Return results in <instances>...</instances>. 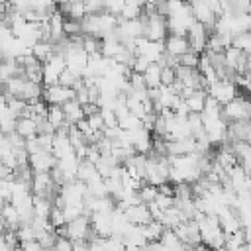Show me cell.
Masks as SVG:
<instances>
[{
    "mask_svg": "<svg viewBox=\"0 0 251 251\" xmlns=\"http://www.w3.org/2000/svg\"><path fill=\"white\" fill-rule=\"evenodd\" d=\"M137 194H139V198H141L143 204H151V202H155L157 196H159V186H155V184H147V182H145V184L137 190Z\"/></svg>",
    "mask_w": 251,
    "mask_h": 251,
    "instance_id": "d4e9b609",
    "label": "cell"
},
{
    "mask_svg": "<svg viewBox=\"0 0 251 251\" xmlns=\"http://www.w3.org/2000/svg\"><path fill=\"white\" fill-rule=\"evenodd\" d=\"M243 245H247V241H245V231H243V229L237 231V233H233V235H227V237H226V251H233V249L243 247Z\"/></svg>",
    "mask_w": 251,
    "mask_h": 251,
    "instance_id": "4316f807",
    "label": "cell"
},
{
    "mask_svg": "<svg viewBox=\"0 0 251 251\" xmlns=\"http://www.w3.org/2000/svg\"><path fill=\"white\" fill-rule=\"evenodd\" d=\"M47 122L59 129V127H61V126L67 122L63 106H49V112H47Z\"/></svg>",
    "mask_w": 251,
    "mask_h": 251,
    "instance_id": "cb8c5ba5",
    "label": "cell"
},
{
    "mask_svg": "<svg viewBox=\"0 0 251 251\" xmlns=\"http://www.w3.org/2000/svg\"><path fill=\"white\" fill-rule=\"evenodd\" d=\"M222 116H224V120H226L227 124L251 120V102H249V98H245V96L239 94L235 100H231L229 104L224 106Z\"/></svg>",
    "mask_w": 251,
    "mask_h": 251,
    "instance_id": "7a4b0ae2",
    "label": "cell"
},
{
    "mask_svg": "<svg viewBox=\"0 0 251 251\" xmlns=\"http://www.w3.org/2000/svg\"><path fill=\"white\" fill-rule=\"evenodd\" d=\"M178 63H180V65H184V67H190V69H198L200 55H198V53H194V51L190 49L186 55H182V57L178 59Z\"/></svg>",
    "mask_w": 251,
    "mask_h": 251,
    "instance_id": "4dcf8cb0",
    "label": "cell"
},
{
    "mask_svg": "<svg viewBox=\"0 0 251 251\" xmlns=\"http://www.w3.org/2000/svg\"><path fill=\"white\" fill-rule=\"evenodd\" d=\"M73 155H76V153H75V147H73L71 139L67 135L55 133V139H53V157L57 161H61V159H67V157H73Z\"/></svg>",
    "mask_w": 251,
    "mask_h": 251,
    "instance_id": "8fae6325",
    "label": "cell"
},
{
    "mask_svg": "<svg viewBox=\"0 0 251 251\" xmlns=\"http://www.w3.org/2000/svg\"><path fill=\"white\" fill-rule=\"evenodd\" d=\"M233 47L243 51L245 55H251V31L247 33H241V35H235L233 37Z\"/></svg>",
    "mask_w": 251,
    "mask_h": 251,
    "instance_id": "83f0119b",
    "label": "cell"
},
{
    "mask_svg": "<svg viewBox=\"0 0 251 251\" xmlns=\"http://www.w3.org/2000/svg\"><path fill=\"white\" fill-rule=\"evenodd\" d=\"M98 176V169H96V165H92L90 161H80V165H78V173H76V180H80V182H90L92 178H96Z\"/></svg>",
    "mask_w": 251,
    "mask_h": 251,
    "instance_id": "ac0fdd59",
    "label": "cell"
},
{
    "mask_svg": "<svg viewBox=\"0 0 251 251\" xmlns=\"http://www.w3.org/2000/svg\"><path fill=\"white\" fill-rule=\"evenodd\" d=\"M53 208H55V206H53V200L43 198V196H35V194H33V212H35V218L49 220Z\"/></svg>",
    "mask_w": 251,
    "mask_h": 251,
    "instance_id": "9a60e30c",
    "label": "cell"
},
{
    "mask_svg": "<svg viewBox=\"0 0 251 251\" xmlns=\"http://www.w3.org/2000/svg\"><path fill=\"white\" fill-rule=\"evenodd\" d=\"M151 67V63L145 59V57H135L133 65H131V71L137 73V75H145V71Z\"/></svg>",
    "mask_w": 251,
    "mask_h": 251,
    "instance_id": "836d02e7",
    "label": "cell"
},
{
    "mask_svg": "<svg viewBox=\"0 0 251 251\" xmlns=\"http://www.w3.org/2000/svg\"><path fill=\"white\" fill-rule=\"evenodd\" d=\"M161 243L169 249V251H176L180 245H184L180 239H178V235L173 231V229H165V233H163V237H161Z\"/></svg>",
    "mask_w": 251,
    "mask_h": 251,
    "instance_id": "484cf974",
    "label": "cell"
},
{
    "mask_svg": "<svg viewBox=\"0 0 251 251\" xmlns=\"http://www.w3.org/2000/svg\"><path fill=\"white\" fill-rule=\"evenodd\" d=\"M86 188H88V194L94 196V198H106L110 196L108 194V186H106V180L98 175L96 178H92L90 182H86Z\"/></svg>",
    "mask_w": 251,
    "mask_h": 251,
    "instance_id": "d6986e66",
    "label": "cell"
},
{
    "mask_svg": "<svg viewBox=\"0 0 251 251\" xmlns=\"http://www.w3.org/2000/svg\"><path fill=\"white\" fill-rule=\"evenodd\" d=\"M71 43H73V41H71ZM65 61H67V69H69V71H73L75 75L82 76L84 71H86V67H88L90 55H88L82 47H78V45L73 43L71 49L65 53Z\"/></svg>",
    "mask_w": 251,
    "mask_h": 251,
    "instance_id": "5b68a950",
    "label": "cell"
},
{
    "mask_svg": "<svg viewBox=\"0 0 251 251\" xmlns=\"http://www.w3.org/2000/svg\"><path fill=\"white\" fill-rule=\"evenodd\" d=\"M208 94H210L212 98H216L222 106H226V104H229L231 100H235L241 92H239V86H237L233 80H218L216 84H212V86L208 88Z\"/></svg>",
    "mask_w": 251,
    "mask_h": 251,
    "instance_id": "277c9868",
    "label": "cell"
},
{
    "mask_svg": "<svg viewBox=\"0 0 251 251\" xmlns=\"http://www.w3.org/2000/svg\"><path fill=\"white\" fill-rule=\"evenodd\" d=\"M131 90H147V84H145V78L143 75H137V73H131L129 78H127Z\"/></svg>",
    "mask_w": 251,
    "mask_h": 251,
    "instance_id": "d6a6232c",
    "label": "cell"
},
{
    "mask_svg": "<svg viewBox=\"0 0 251 251\" xmlns=\"http://www.w3.org/2000/svg\"><path fill=\"white\" fill-rule=\"evenodd\" d=\"M126 218H127L129 224H133V226H147V224L153 222V216H151V210H149L147 204H137V206L127 208Z\"/></svg>",
    "mask_w": 251,
    "mask_h": 251,
    "instance_id": "30bf717a",
    "label": "cell"
},
{
    "mask_svg": "<svg viewBox=\"0 0 251 251\" xmlns=\"http://www.w3.org/2000/svg\"><path fill=\"white\" fill-rule=\"evenodd\" d=\"M24 69H25V78L27 80H31L35 84H43V63L35 61V63L24 67Z\"/></svg>",
    "mask_w": 251,
    "mask_h": 251,
    "instance_id": "603a6c76",
    "label": "cell"
},
{
    "mask_svg": "<svg viewBox=\"0 0 251 251\" xmlns=\"http://www.w3.org/2000/svg\"><path fill=\"white\" fill-rule=\"evenodd\" d=\"M143 16V4L141 2H133V0H126L124 12H122V20H139Z\"/></svg>",
    "mask_w": 251,
    "mask_h": 251,
    "instance_id": "ffe728a7",
    "label": "cell"
},
{
    "mask_svg": "<svg viewBox=\"0 0 251 251\" xmlns=\"http://www.w3.org/2000/svg\"><path fill=\"white\" fill-rule=\"evenodd\" d=\"M55 53H57V49H55V45L49 43V41H39V43L33 47V55H35V59H37L39 63H47Z\"/></svg>",
    "mask_w": 251,
    "mask_h": 251,
    "instance_id": "e0dca14e",
    "label": "cell"
},
{
    "mask_svg": "<svg viewBox=\"0 0 251 251\" xmlns=\"http://www.w3.org/2000/svg\"><path fill=\"white\" fill-rule=\"evenodd\" d=\"M16 133H18V135H22L24 139L37 137V135H39L37 122H35V120H31V118H20V120H18V126H16Z\"/></svg>",
    "mask_w": 251,
    "mask_h": 251,
    "instance_id": "5bb4252c",
    "label": "cell"
},
{
    "mask_svg": "<svg viewBox=\"0 0 251 251\" xmlns=\"http://www.w3.org/2000/svg\"><path fill=\"white\" fill-rule=\"evenodd\" d=\"M55 249H57V251H73V249H75V241H71L69 237L59 235V237H57V243H55Z\"/></svg>",
    "mask_w": 251,
    "mask_h": 251,
    "instance_id": "e575fe53",
    "label": "cell"
},
{
    "mask_svg": "<svg viewBox=\"0 0 251 251\" xmlns=\"http://www.w3.org/2000/svg\"><path fill=\"white\" fill-rule=\"evenodd\" d=\"M57 235L69 237L71 241H88V239L92 237L90 216H80V218L69 222L63 229H57Z\"/></svg>",
    "mask_w": 251,
    "mask_h": 251,
    "instance_id": "6da1fadb",
    "label": "cell"
},
{
    "mask_svg": "<svg viewBox=\"0 0 251 251\" xmlns=\"http://www.w3.org/2000/svg\"><path fill=\"white\" fill-rule=\"evenodd\" d=\"M159 194H165V196H171V198H175V184H173V186H171L169 182L161 184V186H159Z\"/></svg>",
    "mask_w": 251,
    "mask_h": 251,
    "instance_id": "8d00e7d4",
    "label": "cell"
},
{
    "mask_svg": "<svg viewBox=\"0 0 251 251\" xmlns=\"http://www.w3.org/2000/svg\"><path fill=\"white\" fill-rule=\"evenodd\" d=\"M59 10L69 20L82 22L86 18V6H84V2H63V4H59Z\"/></svg>",
    "mask_w": 251,
    "mask_h": 251,
    "instance_id": "7c38bea8",
    "label": "cell"
},
{
    "mask_svg": "<svg viewBox=\"0 0 251 251\" xmlns=\"http://www.w3.org/2000/svg\"><path fill=\"white\" fill-rule=\"evenodd\" d=\"M165 229H167V227H165L161 222H157V220H153L151 224L143 226V231H145V237H147L149 243H153V241H161Z\"/></svg>",
    "mask_w": 251,
    "mask_h": 251,
    "instance_id": "44dd1931",
    "label": "cell"
},
{
    "mask_svg": "<svg viewBox=\"0 0 251 251\" xmlns=\"http://www.w3.org/2000/svg\"><path fill=\"white\" fill-rule=\"evenodd\" d=\"M18 239H20V243H25V241H33V239H37V233H35V229L31 227V224H22L20 227H18Z\"/></svg>",
    "mask_w": 251,
    "mask_h": 251,
    "instance_id": "f1b7e54d",
    "label": "cell"
},
{
    "mask_svg": "<svg viewBox=\"0 0 251 251\" xmlns=\"http://www.w3.org/2000/svg\"><path fill=\"white\" fill-rule=\"evenodd\" d=\"M145 20V37L151 41H165L169 37V25L167 18L153 14V16H141Z\"/></svg>",
    "mask_w": 251,
    "mask_h": 251,
    "instance_id": "3957f363",
    "label": "cell"
},
{
    "mask_svg": "<svg viewBox=\"0 0 251 251\" xmlns=\"http://www.w3.org/2000/svg\"><path fill=\"white\" fill-rule=\"evenodd\" d=\"M75 98H76V92L73 88L61 86V84L45 86V90H43V100L47 102V106H65L67 102H71Z\"/></svg>",
    "mask_w": 251,
    "mask_h": 251,
    "instance_id": "8992f818",
    "label": "cell"
},
{
    "mask_svg": "<svg viewBox=\"0 0 251 251\" xmlns=\"http://www.w3.org/2000/svg\"><path fill=\"white\" fill-rule=\"evenodd\" d=\"M20 251H45V247L33 239V241H25V243H20Z\"/></svg>",
    "mask_w": 251,
    "mask_h": 251,
    "instance_id": "d590c367",
    "label": "cell"
},
{
    "mask_svg": "<svg viewBox=\"0 0 251 251\" xmlns=\"http://www.w3.org/2000/svg\"><path fill=\"white\" fill-rule=\"evenodd\" d=\"M243 231H245V241H247V245H251V226L245 227Z\"/></svg>",
    "mask_w": 251,
    "mask_h": 251,
    "instance_id": "f35d334b",
    "label": "cell"
},
{
    "mask_svg": "<svg viewBox=\"0 0 251 251\" xmlns=\"http://www.w3.org/2000/svg\"><path fill=\"white\" fill-rule=\"evenodd\" d=\"M143 78H145V84H147L149 90L159 88V86L163 84V82H161V65H151V67L145 71Z\"/></svg>",
    "mask_w": 251,
    "mask_h": 251,
    "instance_id": "7402d4cb",
    "label": "cell"
},
{
    "mask_svg": "<svg viewBox=\"0 0 251 251\" xmlns=\"http://www.w3.org/2000/svg\"><path fill=\"white\" fill-rule=\"evenodd\" d=\"M192 251H214V249H210V247H206V245H198V247H194Z\"/></svg>",
    "mask_w": 251,
    "mask_h": 251,
    "instance_id": "ab89813d",
    "label": "cell"
},
{
    "mask_svg": "<svg viewBox=\"0 0 251 251\" xmlns=\"http://www.w3.org/2000/svg\"><path fill=\"white\" fill-rule=\"evenodd\" d=\"M161 82H163V86H173L176 82V69L161 67Z\"/></svg>",
    "mask_w": 251,
    "mask_h": 251,
    "instance_id": "f546056e",
    "label": "cell"
},
{
    "mask_svg": "<svg viewBox=\"0 0 251 251\" xmlns=\"http://www.w3.org/2000/svg\"><path fill=\"white\" fill-rule=\"evenodd\" d=\"M73 251H92L90 249V241H75V249Z\"/></svg>",
    "mask_w": 251,
    "mask_h": 251,
    "instance_id": "74e56055",
    "label": "cell"
},
{
    "mask_svg": "<svg viewBox=\"0 0 251 251\" xmlns=\"http://www.w3.org/2000/svg\"><path fill=\"white\" fill-rule=\"evenodd\" d=\"M55 167H57V159L53 157V153L37 151L29 155V169L33 173H51Z\"/></svg>",
    "mask_w": 251,
    "mask_h": 251,
    "instance_id": "ba28073f",
    "label": "cell"
},
{
    "mask_svg": "<svg viewBox=\"0 0 251 251\" xmlns=\"http://www.w3.org/2000/svg\"><path fill=\"white\" fill-rule=\"evenodd\" d=\"M63 110H65V118H67V122L71 124V126H76L78 122H82L86 116H84V108L76 102V98L75 100H71V102H67L65 106H63Z\"/></svg>",
    "mask_w": 251,
    "mask_h": 251,
    "instance_id": "4fadbf2b",
    "label": "cell"
},
{
    "mask_svg": "<svg viewBox=\"0 0 251 251\" xmlns=\"http://www.w3.org/2000/svg\"><path fill=\"white\" fill-rule=\"evenodd\" d=\"M190 10L194 14V20L204 24L210 31H214V25H216V16L210 8V2H190Z\"/></svg>",
    "mask_w": 251,
    "mask_h": 251,
    "instance_id": "9c48e42d",
    "label": "cell"
},
{
    "mask_svg": "<svg viewBox=\"0 0 251 251\" xmlns=\"http://www.w3.org/2000/svg\"><path fill=\"white\" fill-rule=\"evenodd\" d=\"M124 6H126V2H124V0L104 2V10H106L108 14H112V16H116V18H120V16H122V12H124Z\"/></svg>",
    "mask_w": 251,
    "mask_h": 251,
    "instance_id": "1f68e13d",
    "label": "cell"
},
{
    "mask_svg": "<svg viewBox=\"0 0 251 251\" xmlns=\"http://www.w3.org/2000/svg\"><path fill=\"white\" fill-rule=\"evenodd\" d=\"M165 49L171 57L175 59H180L182 55H186L192 47H190V41L186 35H175V33H169V37L165 39Z\"/></svg>",
    "mask_w": 251,
    "mask_h": 251,
    "instance_id": "52a82bcc",
    "label": "cell"
},
{
    "mask_svg": "<svg viewBox=\"0 0 251 251\" xmlns=\"http://www.w3.org/2000/svg\"><path fill=\"white\" fill-rule=\"evenodd\" d=\"M206 98H208V92L206 90H196L190 98H186L188 112L190 114H202L204 112V106H206Z\"/></svg>",
    "mask_w": 251,
    "mask_h": 251,
    "instance_id": "2e32d148",
    "label": "cell"
}]
</instances>
